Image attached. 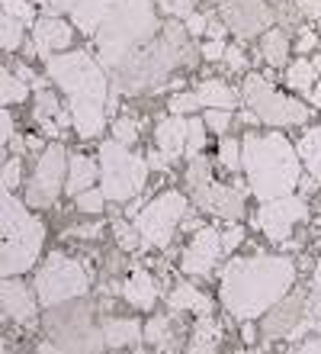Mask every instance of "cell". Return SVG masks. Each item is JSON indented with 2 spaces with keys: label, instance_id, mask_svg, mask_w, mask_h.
Listing matches in <instances>:
<instances>
[{
  "label": "cell",
  "instance_id": "1",
  "mask_svg": "<svg viewBox=\"0 0 321 354\" xmlns=\"http://www.w3.org/2000/svg\"><path fill=\"white\" fill-rule=\"evenodd\" d=\"M295 261L283 254L231 258L219 277V303L235 322H257L293 293Z\"/></svg>",
  "mask_w": 321,
  "mask_h": 354
},
{
  "label": "cell",
  "instance_id": "2",
  "mask_svg": "<svg viewBox=\"0 0 321 354\" xmlns=\"http://www.w3.org/2000/svg\"><path fill=\"white\" fill-rule=\"evenodd\" d=\"M46 75L68 97V113L77 136L97 139L106 126V100H110L103 62L90 52H58L46 58Z\"/></svg>",
  "mask_w": 321,
  "mask_h": 354
},
{
  "label": "cell",
  "instance_id": "3",
  "mask_svg": "<svg viewBox=\"0 0 321 354\" xmlns=\"http://www.w3.org/2000/svg\"><path fill=\"white\" fill-rule=\"evenodd\" d=\"M241 161H244V177H248L251 194L260 203L295 194L305 168L299 158V149L280 129L248 132L241 139Z\"/></svg>",
  "mask_w": 321,
  "mask_h": 354
},
{
  "label": "cell",
  "instance_id": "4",
  "mask_svg": "<svg viewBox=\"0 0 321 354\" xmlns=\"http://www.w3.org/2000/svg\"><path fill=\"white\" fill-rule=\"evenodd\" d=\"M157 36L155 0H113L110 13L97 29V58L106 68H122L138 48Z\"/></svg>",
  "mask_w": 321,
  "mask_h": 354
},
{
  "label": "cell",
  "instance_id": "5",
  "mask_svg": "<svg viewBox=\"0 0 321 354\" xmlns=\"http://www.w3.org/2000/svg\"><path fill=\"white\" fill-rule=\"evenodd\" d=\"M184 32L186 29H180L177 23H167L164 32H157L145 48H138L135 55L128 58L126 65L116 68L122 91H157L174 68L193 65L196 52H190Z\"/></svg>",
  "mask_w": 321,
  "mask_h": 354
},
{
  "label": "cell",
  "instance_id": "6",
  "mask_svg": "<svg viewBox=\"0 0 321 354\" xmlns=\"http://www.w3.org/2000/svg\"><path fill=\"white\" fill-rule=\"evenodd\" d=\"M46 245V225L36 213H29V203H19L17 196L3 190L0 200V274L19 277L36 268Z\"/></svg>",
  "mask_w": 321,
  "mask_h": 354
},
{
  "label": "cell",
  "instance_id": "7",
  "mask_svg": "<svg viewBox=\"0 0 321 354\" xmlns=\"http://www.w3.org/2000/svg\"><path fill=\"white\" fill-rule=\"evenodd\" d=\"M46 342L42 351L46 354H103L106 338L103 328L93 322V306L87 303H61L46 313Z\"/></svg>",
  "mask_w": 321,
  "mask_h": 354
},
{
  "label": "cell",
  "instance_id": "8",
  "mask_svg": "<svg viewBox=\"0 0 321 354\" xmlns=\"http://www.w3.org/2000/svg\"><path fill=\"white\" fill-rule=\"evenodd\" d=\"M148 168L151 165L122 142L110 139L100 145V190L113 203L135 200L142 187L148 184Z\"/></svg>",
  "mask_w": 321,
  "mask_h": 354
},
{
  "label": "cell",
  "instance_id": "9",
  "mask_svg": "<svg viewBox=\"0 0 321 354\" xmlns=\"http://www.w3.org/2000/svg\"><path fill=\"white\" fill-rule=\"evenodd\" d=\"M241 100L251 106V113H257V120L270 126V129H289V126H302L309 122L312 110L299 103L289 93L276 91L264 75H248L241 84Z\"/></svg>",
  "mask_w": 321,
  "mask_h": 354
},
{
  "label": "cell",
  "instance_id": "10",
  "mask_svg": "<svg viewBox=\"0 0 321 354\" xmlns=\"http://www.w3.org/2000/svg\"><path fill=\"white\" fill-rule=\"evenodd\" d=\"M32 290H36L39 303L46 309L61 306V303L81 299L84 293L90 290V270L84 268L81 261H74L68 254L55 252V254H48L46 264L39 268Z\"/></svg>",
  "mask_w": 321,
  "mask_h": 354
},
{
  "label": "cell",
  "instance_id": "11",
  "mask_svg": "<svg viewBox=\"0 0 321 354\" xmlns=\"http://www.w3.org/2000/svg\"><path fill=\"white\" fill-rule=\"evenodd\" d=\"M186 213H190V200L180 190H164L155 200H148L135 213V229L142 235V242L151 248H167L174 232L184 225Z\"/></svg>",
  "mask_w": 321,
  "mask_h": 354
},
{
  "label": "cell",
  "instance_id": "12",
  "mask_svg": "<svg viewBox=\"0 0 321 354\" xmlns=\"http://www.w3.org/2000/svg\"><path fill=\"white\" fill-rule=\"evenodd\" d=\"M68 149H64L61 142H52L46 145V151L36 158V168L29 174L26 180V203L29 206H39V209H46L58 200V194L64 190L68 184Z\"/></svg>",
  "mask_w": 321,
  "mask_h": 354
},
{
  "label": "cell",
  "instance_id": "13",
  "mask_svg": "<svg viewBox=\"0 0 321 354\" xmlns=\"http://www.w3.org/2000/svg\"><path fill=\"white\" fill-rule=\"evenodd\" d=\"M309 219V203L302 194H289V196H276V200H264L257 206L254 223L264 232V239L270 245H283L289 242V235L295 232V225Z\"/></svg>",
  "mask_w": 321,
  "mask_h": 354
},
{
  "label": "cell",
  "instance_id": "14",
  "mask_svg": "<svg viewBox=\"0 0 321 354\" xmlns=\"http://www.w3.org/2000/svg\"><path fill=\"white\" fill-rule=\"evenodd\" d=\"M219 13L222 23L228 26V32H235L238 42L264 36L276 23V13L270 10L266 0H219Z\"/></svg>",
  "mask_w": 321,
  "mask_h": 354
},
{
  "label": "cell",
  "instance_id": "15",
  "mask_svg": "<svg viewBox=\"0 0 321 354\" xmlns=\"http://www.w3.org/2000/svg\"><path fill=\"white\" fill-rule=\"evenodd\" d=\"M312 322V309H309V297L302 290L289 293L286 299H280L270 313L264 316V332L266 342H276V338H299Z\"/></svg>",
  "mask_w": 321,
  "mask_h": 354
},
{
  "label": "cell",
  "instance_id": "16",
  "mask_svg": "<svg viewBox=\"0 0 321 354\" xmlns=\"http://www.w3.org/2000/svg\"><path fill=\"white\" fill-rule=\"evenodd\" d=\"M225 254V245H222V232L212 229V225H202L200 232L190 239V245L184 248V258H180V270L190 274V277H209L219 258Z\"/></svg>",
  "mask_w": 321,
  "mask_h": 354
},
{
  "label": "cell",
  "instance_id": "17",
  "mask_svg": "<svg viewBox=\"0 0 321 354\" xmlns=\"http://www.w3.org/2000/svg\"><path fill=\"white\" fill-rule=\"evenodd\" d=\"M193 203L200 206L202 213L219 216L225 223H238V219H244V187H241V180H235V184L212 180L209 187L193 194Z\"/></svg>",
  "mask_w": 321,
  "mask_h": 354
},
{
  "label": "cell",
  "instance_id": "18",
  "mask_svg": "<svg viewBox=\"0 0 321 354\" xmlns=\"http://www.w3.org/2000/svg\"><path fill=\"white\" fill-rule=\"evenodd\" d=\"M71 26L74 23L55 17V13L39 17L36 23H32V46H36V55L52 58V55H58V52H64V48L74 42V29Z\"/></svg>",
  "mask_w": 321,
  "mask_h": 354
},
{
  "label": "cell",
  "instance_id": "19",
  "mask_svg": "<svg viewBox=\"0 0 321 354\" xmlns=\"http://www.w3.org/2000/svg\"><path fill=\"white\" fill-rule=\"evenodd\" d=\"M39 316V297L19 277H3V319H13L17 326H29Z\"/></svg>",
  "mask_w": 321,
  "mask_h": 354
},
{
  "label": "cell",
  "instance_id": "20",
  "mask_svg": "<svg viewBox=\"0 0 321 354\" xmlns=\"http://www.w3.org/2000/svg\"><path fill=\"white\" fill-rule=\"evenodd\" d=\"M116 293H119L122 299H126L132 309H155L157 297H161V290H157V280L148 274L145 268H132L128 270V277L122 280L119 287H116Z\"/></svg>",
  "mask_w": 321,
  "mask_h": 354
},
{
  "label": "cell",
  "instance_id": "21",
  "mask_svg": "<svg viewBox=\"0 0 321 354\" xmlns=\"http://www.w3.org/2000/svg\"><path fill=\"white\" fill-rule=\"evenodd\" d=\"M186 136H190V120H184V116L171 113V116H161V120H157V129H155L157 151L167 155L171 161L186 155Z\"/></svg>",
  "mask_w": 321,
  "mask_h": 354
},
{
  "label": "cell",
  "instance_id": "22",
  "mask_svg": "<svg viewBox=\"0 0 321 354\" xmlns=\"http://www.w3.org/2000/svg\"><path fill=\"white\" fill-rule=\"evenodd\" d=\"M103 338H106V348H132L138 342H145V326L132 316H106L100 322Z\"/></svg>",
  "mask_w": 321,
  "mask_h": 354
},
{
  "label": "cell",
  "instance_id": "23",
  "mask_svg": "<svg viewBox=\"0 0 321 354\" xmlns=\"http://www.w3.org/2000/svg\"><path fill=\"white\" fill-rule=\"evenodd\" d=\"M222 322L215 316H196L193 322V332H190V345H186V354H219L222 348Z\"/></svg>",
  "mask_w": 321,
  "mask_h": 354
},
{
  "label": "cell",
  "instance_id": "24",
  "mask_svg": "<svg viewBox=\"0 0 321 354\" xmlns=\"http://www.w3.org/2000/svg\"><path fill=\"white\" fill-rule=\"evenodd\" d=\"M196 97H200V103L206 110H235L241 100V93L235 91V87H228L225 81H219V77L200 81V84H196Z\"/></svg>",
  "mask_w": 321,
  "mask_h": 354
},
{
  "label": "cell",
  "instance_id": "25",
  "mask_svg": "<svg viewBox=\"0 0 321 354\" xmlns=\"http://www.w3.org/2000/svg\"><path fill=\"white\" fill-rule=\"evenodd\" d=\"M167 306L174 313H193V316H209L212 313V299L196 290L193 283H177L171 293H167Z\"/></svg>",
  "mask_w": 321,
  "mask_h": 354
},
{
  "label": "cell",
  "instance_id": "26",
  "mask_svg": "<svg viewBox=\"0 0 321 354\" xmlns=\"http://www.w3.org/2000/svg\"><path fill=\"white\" fill-rule=\"evenodd\" d=\"M100 177V165L87 155H71L68 161V184H64V194L81 196L84 190H90L93 180Z\"/></svg>",
  "mask_w": 321,
  "mask_h": 354
},
{
  "label": "cell",
  "instance_id": "27",
  "mask_svg": "<svg viewBox=\"0 0 321 354\" xmlns=\"http://www.w3.org/2000/svg\"><path fill=\"white\" fill-rule=\"evenodd\" d=\"M113 0H81L77 7L71 10V23L87 36H97V29L103 26V19L110 13Z\"/></svg>",
  "mask_w": 321,
  "mask_h": 354
},
{
  "label": "cell",
  "instance_id": "28",
  "mask_svg": "<svg viewBox=\"0 0 321 354\" xmlns=\"http://www.w3.org/2000/svg\"><path fill=\"white\" fill-rule=\"evenodd\" d=\"M289 36H286V29H266L264 36H260V58H264L270 68H286L289 65Z\"/></svg>",
  "mask_w": 321,
  "mask_h": 354
},
{
  "label": "cell",
  "instance_id": "29",
  "mask_svg": "<svg viewBox=\"0 0 321 354\" xmlns=\"http://www.w3.org/2000/svg\"><path fill=\"white\" fill-rule=\"evenodd\" d=\"M295 149H299V158H302L305 171L312 174V180L321 184V126H309V129L299 136Z\"/></svg>",
  "mask_w": 321,
  "mask_h": 354
},
{
  "label": "cell",
  "instance_id": "30",
  "mask_svg": "<svg viewBox=\"0 0 321 354\" xmlns=\"http://www.w3.org/2000/svg\"><path fill=\"white\" fill-rule=\"evenodd\" d=\"M315 77H318L315 62H309V58H302V55H295V62L286 65V87H289L293 93H305V97H312Z\"/></svg>",
  "mask_w": 321,
  "mask_h": 354
},
{
  "label": "cell",
  "instance_id": "31",
  "mask_svg": "<svg viewBox=\"0 0 321 354\" xmlns=\"http://www.w3.org/2000/svg\"><path fill=\"white\" fill-rule=\"evenodd\" d=\"M171 332H174V326H171V319L167 316H151L145 322V342L151 348H157V351H164L167 345H171Z\"/></svg>",
  "mask_w": 321,
  "mask_h": 354
},
{
  "label": "cell",
  "instance_id": "32",
  "mask_svg": "<svg viewBox=\"0 0 321 354\" xmlns=\"http://www.w3.org/2000/svg\"><path fill=\"white\" fill-rule=\"evenodd\" d=\"M215 177H212V161L202 158V155H196V158H190V168H186V190H190V196L196 194V190H202V187H209Z\"/></svg>",
  "mask_w": 321,
  "mask_h": 354
},
{
  "label": "cell",
  "instance_id": "33",
  "mask_svg": "<svg viewBox=\"0 0 321 354\" xmlns=\"http://www.w3.org/2000/svg\"><path fill=\"white\" fill-rule=\"evenodd\" d=\"M23 19L10 17V13H3L0 17V46H3V52H17L19 46H23Z\"/></svg>",
  "mask_w": 321,
  "mask_h": 354
},
{
  "label": "cell",
  "instance_id": "34",
  "mask_svg": "<svg viewBox=\"0 0 321 354\" xmlns=\"http://www.w3.org/2000/svg\"><path fill=\"white\" fill-rule=\"evenodd\" d=\"M215 158H219V165H222L225 171H231V174L244 171V161H241V142L231 139V136H225V139L219 142V151H215Z\"/></svg>",
  "mask_w": 321,
  "mask_h": 354
},
{
  "label": "cell",
  "instance_id": "35",
  "mask_svg": "<svg viewBox=\"0 0 321 354\" xmlns=\"http://www.w3.org/2000/svg\"><path fill=\"white\" fill-rule=\"evenodd\" d=\"M0 93H3V106H10V103H23L29 97V84L23 81V77L3 71V75H0Z\"/></svg>",
  "mask_w": 321,
  "mask_h": 354
},
{
  "label": "cell",
  "instance_id": "36",
  "mask_svg": "<svg viewBox=\"0 0 321 354\" xmlns=\"http://www.w3.org/2000/svg\"><path fill=\"white\" fill-rule=\"evenodd\" d=\"M74 206H77L84 216H100L103 206H106V194H103L100 187H90V190H84L81 196H74Z\"/></svg>",
  "mask_w": 321,
  "mask_h": 354
},
{
  "label": "cell",
  "instance_id": "37",
  "mask_svg": "<svg viewBox=\"0 0 321 354\" xmlns=\"http://www.w3.org/2000/svg\"><path fill=\"white\" fill-rule=\"evenodd\" d=\"M138 136H142V132H138V122L132 120V116H119V120L113 122V139L128 145V149L138 142Z\"/></svg>",
  "mask_w": 321,
  "mask_h": 354
},
{
  "label": "cell",
  "instance_id": "38",
  "mask_svg": "<svg viewBox=\"0 0 321 354\" xmlns=\"http://www.w3.org/2000/svg\"><path fill=\"white\" fill-rule=\"evenodd\" d=\"M206 129H209V126H206V120H196V116L190 120V136H186V158H196V155L202 151V145H206Z\"/></svg>",
  "mask_w": 321,
  "mask_h": 354
},
{
  "label": "cell",
  "instance_id": "39",
  "mask_svg": "<svg viewBox=\"0 0 321 354\" xmlns=\"http://www.w3.org/2000/svg\"><path fill=\"white\" fill-rule=\"evenodd\" d=\"M3 13H10V17L23 19L26 26H32L36 23V7H32V0H3Z\"/></svg>",
  "mask_w": 321,
  "mask_h": 354
},
{
  "label": "cell",
  "instance_id": "40",
  "mask_svg": "<svg viewBox=\"0 0 321 354\" xmlns=\"http://www.w3.org/2000/svg\"><path fill=\"white\" fill-rule=\"evenodd\" d=\"M167 106H171V113L184 116V113L200 110L202 103H200V97H196V91H180V93H174V97L167 100Z\"/></svg>",
  "mask_w": 321,
  "mask_h": 354
},
{
  "label": "cell",
  "instance_id": "41",
  "mask_svg": "<svg viewBox=\"0 0 321 354\" xmlns=\"http://www.w3.org/2000/svg\"><path fill=\"white\" fill-rule=\"evenodd\" d=\"M19 184H23V161H19V155H17V158L3 161V190L13 194Z\"/></svg>",
  "mask_w": 321,
  "mask_h": 354
},
{
  "label": "cell",
  "instance_id": "42",
  "mask_svg": "<svg viewBox=\"0 0 321 354\" xmlns=\"http://www.w3.org/2000/svg\"><path fill=\"white\" fill-rule=\"evenodd\" d=\"M113 229H116V239H119V245L126 248V252H135L138 245H142V235H138L135 223H113Z\"/></svg>",
  "mask_w": 321,
  "mask_h": 354
},
{
  "label": "cell",
  "instance_id": "43",
  "mask_svg": "<svg viewBox=\"0 0 321 354\" xmlns=\"http://www.w3.org/2000/svg\"><path fill=\"white\" fill-rule=\"evenodd\" d=\"M321 46V36L312 26H299V39H295V55H305V52H315Z\"/></svg>",
  "mask_w": 321,
  "mask_h": 354
},
{
  "label": "cell",
  "instance_id": "44",
  "mask_svg": "<svg viewBox=\"0 0 321 354\" xmlns=\"http://www.w3.org/2000/svg\"><path fill=\"white\" fill-rule=\"evenodd\" d=\"M202 120H206V126H209L212 132H228L231 129V110H209Z\"/></svg>",
  "mask_w": 321,
  "mask_h": 354
},
{
  "label": "cell",
  "instance_id": "45",
  "mask_svg": "<svg viewBox=\"0 0 321 354\" xmlns=\"http://www.w3.org/2000/svg\"><path fill=\"white\" fill-rule=\"evenodd\" d=\"M184 29H186V36H193V39H200V36H206V29H209V17L206 13H190L186 17V23H184Z\"/></svg>",
  "mask_w": 321,
  "mask_h": 354
},
{
  "label": "cell",
  "instance_id": "46",
  "mask_svg": "<svg viewBox=\"0 0 321 354\" xmlns=\"http://www.w3.org/2000/svg\"><path fill=\"white\" fill-rule=\"evenodd\" d=\"M222 62L228 65V71H244V68H248V55H244V48L241 46L225 48V58H222Z\"/></svg>",
  "mask_w": 321,
  "mask_h": 354
},
{
  "label": "cell",
  "instance_id": "47",
  "mask_svg": "<svg viewBox=\"0 0 321 354\" xmlns=\"http://www.w3.org/2000/svg\"><path fill=\"white\" fill-rule=\"evenodd\" d=\"M225 42H222V39H206V42H202L200 46V55L206 58V62H222V58H225Z\"/></svg>",
  "mask_w": 321,
  "mask_h": 354
},
{
  "label": "cell",
  "instance_id": "48",
  "mask_svg": "<svg viewBox=\"0 0 321 354\" xmlns=\"http://www.w3.org/2000/svg\"><path fill=\"white\" fill-rule=\"evenodd\" d=\"M241 242H244V229H241L238 223H231L228 229L222 232V245H225V252H235Z\"/></svg>",
  "mask_w": 321,
  "mask_h": 354
},
{
  "label": "cell",
  "instance_id": "49",
  "mask_svg": "<svg viewBox=\"0 0 321 354\" xmlns=\"http://www.w3.org/2000/svg\"><path fill=\"white\" fill-rule=\"evenodd\" d=\"M68 235H77V239H100L103 235V223H93V225H71Z\"/></svg>",
  "mask_w": 321,
  "mask_h": 354
},
{
  "label": "cell",
  "instance_id": "50",
  "mask_svg": "<svg viewBox=\"0 0 321 354\" xmlns=\"http://www.w3.org/2000/svg\"><path fill=\"white\" fill-rule=\"evenodd\" d=\"M289 354H321V335H315V338H305L299 348H293Z\"/></svg>",
  "mask_w": 321,
  "mask_h": 354
},
{
  "label": "cell",
  "instance_id": "51",
  "mask_svg": "<svg viewBox=\"0 0 321 354\" xmlns=\"http://www.w3.org/2000/svg\"><path fill=\"white\" fill-rule=\"evenodd\" d=\"M196 0H171V13H177V17H190V13H196Z\"/></svg>",
  "mask_w": 321,
  "mask_h": 354
},
{
  "label": "cell",
  "instance_id": "52",
  "mask_svg": "<svg viewBox=\"0 0 321 354\" xmlns=\"http://www.w3.org/2000/svg\"><path fill=\"white\" fill-rule=\"evenodd\" d=\"M299 7H302V17L321 19V0H299Z\"/></svg>",
  "mask_w": 321,
  "mask_h": 354
},
{
  "label": "cell",
  "instance_id": "53",
  "mask_svg": "<svg viewBox=\"0 0 321 354\" xmlns=\"http://www.w3.org/2000/svg\"><path fill=\"white\" fill-rule=\"evenodd\" d=\"M0 120H3V129H0V142H3V145H10V139H13V120H10V110H7V106H3V116H0Z\"/></svg>",
  "mask_w": 321,
  "mask_h": 354
},
{
  "label": "cell",
  "instance_id": "54",
  "mask_svg": "<svg viewBox=\"0 0 321 354\" xmlns=\"http://www.w3.org/2000/svg\"><path fill=\"white\" fill-rule=\"evenodd\" d=\"M225 32H228V26H225V23H219V19H209L206 36H209V39H225Z\"/></svg>",
  "mask_w": 321,
  "mask_h": 354
},
{
  "label": "cell",
  "instance_id": "55",
  "mask_svg": "<svg viewBox=\"0 0 321 354\" xmlns=\"http://www.w3.org/2000/svg\"><path fill=\"white\" fill-rule=\"evenodd\" d=\"M46 3H48L52 10H74L77 3H81V0H46Z\"/></svg>",
  "mask_w": 321,
  "mask_h": 354
},
{
  "label": "cell",
  "instance_id": "56",
  "mask_svg": "<svg viewBox=\"0 0 321 354\" xmlns=\"http://www.w3.org/2000/svg\"><path fill=\"white\" fill-rule=\"evenodd\" d=\"M26 149H32V151H46V145H42V139H39V136H29V139H26Z\"/></svg>",
  "mask_w": 321,
  "mask_h": 354
},
{
  "label": "cell",
  "instance_id": "57",
  "mask_svg": "<svg viewBox=\"0 0 321 354\" xmlns=\"http://www.w3.org/2000/svg\"><path fill=\"white\" fill-rule=\"evenodd\" d=\"M312 287L321 293V258H318V264H315V274H312Z\"/></svg>",
  "mask_w": 321,
  "mask_h": 354
},
{
  "label": "cell",
  "instance_id": "58",
  "mask_svg": "<svg viewBox=\"0 0 321 354\" xmlns=\"http://www.w3.org/2000/svg\"><path fill=\"white\" fill-rule=\"evenodd\" d=\"M244 342L254 345V326H251V322H244Z\"/></svg>",
  "mask_w": 321,
  "mask_h": 354
},
{
  "label": "cell",
  "instance_id": "59",
  "mask_svg": "<svg viewBox=\"0 0 321 354\" xmlns=\"http://www.w3.org/2000/svg\"><path fill=\"white\" fill-rule=\"evenodd\" d=\"M309 103H315V106H321V84H315L312 97H309Z\"/></svg>",
  "mask_w": 321,
  "mask_h": 354
},
{
  "label": "cell",
  "instance_id": "60",
  "mask_svg": "<svg viewBox=\"0 0 321 354\" xmlns=\"http://www.w3.org/2000/svg\"><path fill=\"white\" fill-rule=\"evenodd\" d=\"M312 62H315V68H318V75H321V52H318V55L312 58Z\"/></svg>",
  "mask_w": 321,
  "mask_h": 354
},
{
  "label": "cell",
  "instance_id": "61",
  "mask_svg": "<svg viewBox=\"0 0 321 354\" xmlns=\"http://www.w3.org/2000/svg\"><path fill=\"white\" fill-rule=\"evenodd\" d=\"M36 354H46V351H42V348H36Z\"/></svg>",
  "mask_w": 321,
  "mask_h": 354
},
{
  "label": "cell",
  "instance_id": "62",
  "mask_svg": "<svg viewBox=\"0 0 321 354\" xmlns=\"http://www.w3.org/2000/svg\"><path fill=\"white\" fill-rule=\"evenodd\" d=\"M318 23H321V19H318ZM318 36H321V29H318Z\"/></svg>",
  "mask_w": 321,
  "mask_h": 354
}]
</instances>
